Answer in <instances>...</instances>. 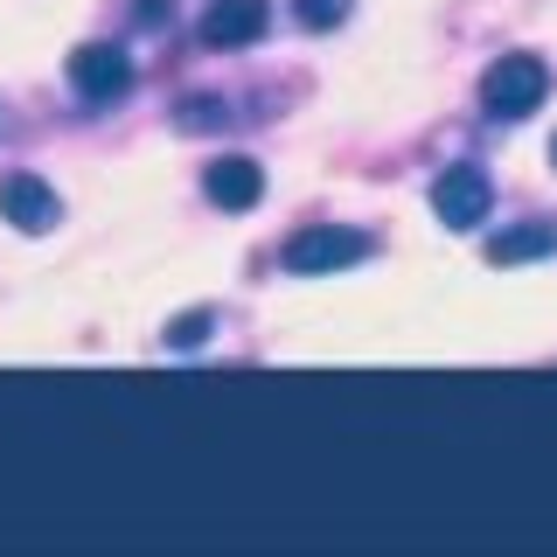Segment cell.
I'll return each instance as SVG.
<instances>
[{"label": "cell", "instance_id": "ba28073f", "mask_svg": "<svg viewBox=\"0 0 557 557\" xmlns=\"http://www.w3.org/2000/svg\"><path fill=\"white\" fill-rule=\"evenodd\" d=\"M557 251V223H516V231L487 237V265H530V258Z\"/></svg>", "mask_w": 557, "mask_h": 557}, {"label": "cell", "instance_id": "8fae6325", "mask_svg": "<svg viewBox=\"0 0 557 557\" xmlns=\"http://www.w3.org/2000/svg\"><path fill=\"white\" fill-rule=\"evenodd\" d=\"M550 161H557V139H550Z\"/></svg>", "mask_w": 557, "mask_h": 557}, {"label": "cell", "instance_id": "52a82bcc", "mask_svg": "<svg viewBox=\"0 0 557 557\" xmlns=\"http://www.w3.org/2000/svg\"><path fill=\"white\" fill-rule=\"evenodd\" d=\"M202 188H209V202H216V209H251L258 196H265V168L244 161V153H231V161H216V168L202 174Z\"/></svg>", "mask_w": 557, "mask_h": 557}, {"label": "cell", "instance_id": "30bf717a", "mask_svg": "<svg viewBox=\"0 0 557 557\" xmlns=\"http://www.w3.org/2000/svg\"><path fill=\"white\" fill-rule=\"evenodd\" d=\"M202 335H209V313H188V321H174V327H168V348H196Z\"/></svg>", "mask_w": 557, "mask_h": 557}, {"label": "cell", "instance_id": "8992f818", "mask_svg": "<svg viewBox=\"0 0 557 557\" xmlns=\"http://www.w3.org/2000/svg\"><path fill=\"white\" fill-rule=\"evenodd\" d=\"M272 22V8L265 0H209L202 8V42L209 49H244V42H258Z\"/></svg>", "mask_w": 557, "mask_h": 557}, {"label": "cell", "instance_id": "9c48e42d", "mask_svg": "<svg viewBox=\"0 0 557 557\" xmlns=\"http://www.w3.org/2000/svg\"><path fill=\"white\" fill-rule=\"evenodd\" d=\"M348 14V0H293V22L300 28H335Z\"/></svg>", "mask_w": 557, "mask_h": 557}, {"label": "cell", "instance_id": "6da1fadb", "mask_svg": "<svg viewBox=\"0 0 557 557\" xmlns=\"http://www.w3.org/2000/svg\"><path fill=\"white\" fill-rule=\"evenodd\" d=\"M544 91H550V70L536 63V57H502V63L481 77L487 119H530L536 104H544Z\"/></svg>", "mask_w": 557, "mask_h": 557}, {"label": "cell", "instance_id": "3957f363", "mask_svg": "<svg viewBox=\"0 0 557 557\" xmlns=\"http://www.w3.org/2000/svg\"><path fill=\"white\" fill-rule=\"evenodd\" d=\"M487 202H495V188H487L481 168H446L440 182H432V209H440L446 231H474V223H487Z\"/></svg>", "mask_w": 557, "mask_h": 557}, {"label": "cell", "instance_id": "7a4b0ae2", "mask_svg": "<svg viewBox=\"0 0 557 557\" xmlns=\"http://www.w3.org/2000/svg\"><path fill=\"white\" fill-rule=\"evenodd\" d=\"M370 251V237L362 231H342V223H307V231H293L286 237V272H342V265H356V258Z\"/></svg>", "mask_w": 557, "mask_h": 557}, {"label": "cell", "instance_id": "5b68a950", "mask_svg": "<svg viewBox=\"0 0 557 557\" xmlns=\"http://www.w3.org/2000/svg\"><path fill=\"white\" fill-rule=\"evenodd\" d=\"M70 84H77L91 104H104V98H119L133 84V57L112 49V42H84L77 57H70Z\"/></svg>", "mask_w": 557, "mask_h": 557}, {"label": "cell", "instance_id": "277c9868", "mask_svg": "<svg viewBox=\"0 0 557 557\" xmlns=\"http://www.w3.org/2000/svg\"><path fill=\"white\" fill-rule=\"evenodd\" d=\"M0 216H8L14 231L42 237V231H57V223H63V202H57V188L35 182V174H8V182H0Z\"/></svg>", "mask_w": 557, "mask_h": 557}]
</instances>
